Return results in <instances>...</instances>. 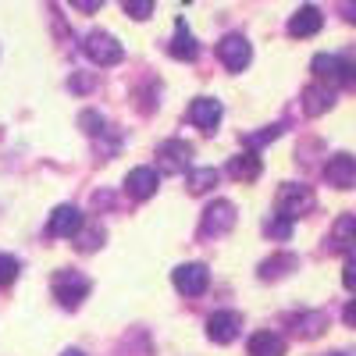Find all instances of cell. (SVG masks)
<instances>
[{"instance_id": "6da1fadb", "label": "cell", "mask_w": 356, "mask_h": 356, "mask_svg": "<svg viewBox=\"0 0 356 356\" xmlns=\"http://www.w3.org/2000/svg\"><path fill=\"white\" fill-rule=\"evenodd\" d=\"M317 82L324 86H356V61L353 57H339V54H317L310 61Z\"/></svg>"}, {"instance_id": "7a4b0ae2", "label": "cell", "mask_w": 356, "mask_h": 356, "mask_svg": "<svg viewBox=\"0 0 356 356\" xmlns=\"http://www.w3.org/2000/svg\"><path fill=\"white\" fill-rule=\"evenodd\" d=\"M82 50L89 54V61L100 65V68H111V65H118V61H125V47L118 43L111 33H100V29H93V33L86 36Z\"/></svg>"}, {"instance_id": "3957f363", "label": "cell", "mask_w": 356, "mask_h": 356, "mask_svg": "<svg viewBox=\"0 0 356 356\" xmlns=\"http://www.w3.org/2000/svg\"><path fill=\"white\" fill-rule=\"evenodd\" d=\"M275 207H278V214H282V218L296 221V218H303L307 211H314V193H310V186H296V182H289V186L278 189Z\"/></svg>"}, {"instance_id": "277c9868", "label": "cell", "mask_w": 356, "mask_h": 356, "mask_svg": "<svg viewBox=\"0 0 356 356\" xmlns=\"http://www.w3.org/2000/svg\"><path fill=\"white\" fill-rule=\"evenodd\" d=\"M235 203H228V200H214L211 207L203 211V225H200V235L203 239H218V235H225V232H232L235 228Z\"/></svg>"}, {"instance_id": "5b68a950", "label": "cell", "mask_w": 356, "mask_h": 356, "mask_svg": "<svg viewBox=\"0 0 356 356\" xmlns=\"http://www.w3.org/2000/svg\"><path fill=\"white\" fill-rule=\"evenodd\" d=\"M89 292V278L79 271H57L54 275V300L61 307H79Z\"/></svg>"}, {"instance_id": "8992f818", "label": "cell", "mask_w": 356, "mask_h": 356, "mask_svg": "<svg viewBox=\"0 0 356 356\" xmlns=\"http://www.w3.org/2000/svg\"><path fill=\"white\" fill-rule=\"evenodd\" d=\"M218 57H221V65H225L228 72H243V68L253 61V47H250L246 36L228 33V36L218 43Z\"/></svg>"}, {"instance_id": "52a82bcc", "label": "cell", "mask_w": 356, "mask_h": 356, "mask_svg": "<svg viewBox=\"0 0 356 356\" xmlns=\"http://www.w3.org/2000/svg\"><path fill=\"white\" fill-rule=\"evenodd\" d=\"M171 282L182 296H203L207 285H211V271H207V264H182V267H175Z\"/></svg>"}, {"instance_id": "ba28073f", "label": "cell", "mask_w": 356, "mask_h": 356, "mask_svg": "<svg viewBox=\"0 0 356 356\" xmlns=\"http://www.w3.org/2000/svg\"><path fill=\"white\" fill-rule=\"evenodd\" d=\"M47 232L54 235V239H75V235L82 232V211L72 207V203L57 207V211L50 214V221H47Z\"/></svg>"}, {"instance_id": "9c48e42d", "label": "cell", "mask_w": 356, "mask_h": 356, "mask_svg": "<svg viewBox=\"0 0 356 356\" xmlns=\"http://www.w3.org/2000/svg\"><path fill=\"white\" fill-rule=\"evenodd\" d=\"M221 100H214V97H196L193 104H189V122L200 129V132H214L218 125H221Z\"/></svg>"}, {"instance_id": "30bf717a", "label": "cell", "mask_w": 356, "mask_h": 356, "mask_svg": "<svg viewBox=\"0 0 356 356\" xmlns=\"http://www.w3.org/2000/svg\"><path fill=\"white\" fill-rule=\"evenodd\" d=\"M189 157H193V146L186 139H168L157 146V161L168 175H178V171H186L189 168Z\"/></svg>"}, {"instance_id": "8fae6325", "label": "cell", "mask_w": 356, "mask_h": 356, "mask_svg": "<svg viewBox=\"0 0 356 356\" xmlns=\"http://www.w3.org/2000/svg\"><path fill=\"white\" fill-rule=\"evenodd\" d=\"M239 332H243V317L235 310H218V314H211V321H207V335H211L214 342H221V346L235 342Z\"/></svg>"}, {"instance_id": "7c38bea8", "label": "cell", "mask_w": 356, "mask_h": 356, "mask_svg": "<svg viewBox=\"0 0 356 356\" xmlns=\"http://www.w3.org/2000/svg\"><path fill=\"white\" fill-rule=\"evenodd\" d=\"M157 186H161V175L154 168H132L125 175V193L132 200H150L157 193Z\"/></svg>"}, {"instance_id": "4fadbf2b", "label": "cell", "mask_w": 356, "mask_h": 356, "mask_svg": "<svg viewBox=\"0 0 356 356\" xmlns=\"http://www.w3.org/2000/svg\"><path fill=\"white\" fill-rule=\"evenodd\" d=\"M324 178L335 186V189H353L356 186V157L353 154H335L324 168Z\"/></svg>"}, {"instance_id": "5bb4252c", "label": "cell", "mask_w": 356, "mask_h": 356, "mask_svg": "<svg viewBox=\"0 0 356 356\" xmlns=\"http://www.w3.org/2000/svg\"><path fill=\"white\" fill-rule=\"evenodd\" d=\"M321 25H324V15H321L314 4H303L300 11L289 18V36H296V40L317 36V33H321Z\"/></svg>"}, {"instance_id": "9a60e30c", "label": "cell", "mask_w": 356, "mask_h": 356, "mask_svg": "<svg viewBox=\"0 0 356 356\" xmlns=\"http://www.w3.org/2000/svg\"><path fill=\"white\" fill-rule=\"evenodd\" d=\"M335 104V93H332V86H324V82H314V86H307L303 89V111L310 114V118H317V114H324Z\"/></svg>"}, {"instance_id": "2e32d148", "label": "cell", "mask_w": 356, "mask_h": 356, "mask_svg": "<svg viewBox=\"0 0 356 356\" xmlns=\"http://www.w3.org/2000/svg\"><path fill=\"white\" fill-rule=\"evenodd\" d=\"M260 171H264V164H260V157H257L253 150H246V154H239V157L228 161V175L235 178V182H257Z\"/></svg>"}, {"instance_id": "e0dca14e", "label": "cell", "mask_w": 356, "mask_h": 356, "mask_svg": "<svg viewBox=\"0 0 356 356\" xmlns=\"http://www.w3.org/2000/svg\"><path fill=\"white\" fill-rule=\"evenodd\" d=\"M168 54L175 57V61H193V57L200 54V43H196V36L186 29V22H178V25H175V40H171Z\"/></svg>"}, {"instance_id": "ac0fdd59", "label": "cell", "mask_w": 356, "mask_h": 356, "mask_svg": "<svg viewBox=\"0 0 356 356\" xmlns=\"http://www.w3.org/2000/svg\"><path fill=\"white\" fill-rule=\"evenodd\" d=\"M250 356H285V339L278 332H257L250 339Z\"/></svg>"}, {"instance_id": "d6986e66", "label": "cell", "mask_w": 356, "mask_h": 356, "mask_svg": "<svg viewBox=\"0 0 356 356\" xmlns=\"http://www.w3.org/2000/svg\"><path fill=\"white\" fill-rule=\"evenodd\" d=\"M332 246L335 250H353L356 246V214H342L332 228Z\"/></svg>"}, {"instance_id": "ffe728a7", "label": "cell", "mask_w": 356, "mask_h": 356, "mask_svg": "<svg viewBox=\"0 0 356 356\" xmlns=\"http://www.w3.org/2000/svg\"><path fill=\"white\" fill-rule=\"evenodd\" d=\"M296 324V335H303V339H317L324 328H328V314H300V317H292Z\"/></svg>"}, {"instance_id": "44dd1931", "label": "cell", "mask_w": 356, "mask_h": 356, "mask_svg": "<svg viewBox=\"0 0 356 356\" xmlns=\"http://www.w3.org/2000/svg\"><path fill=\"white\" fill-rule=\"evenodd\" d=\"M300 264L292 253H282V257H271V260H264L260 264V278H282V275H289L292 267Z\"/></svg>"}, {"instance_id": "7402d4cb", "label": "cell", "mask_w": 356, "mask_h": 356, "mask_svg": "<svg viewBox=\"0 0 356 356\" xmlns=\"http://www.w3.org/2000/svg\"><path fill=\"white\" fill-rule=\"evenodd\" d=\"M218 178H221L218 168H200V171L189 175V189H193V193H207V189L218 186Z\"/></svg>"}, {"instance_id": "603a6c76", "label": "cell", "mask_w": 356, "mask_h": 356, "mask_svg": "<svg viewBox=\"0 0 356 356\" xmlns=\"http://www.w3.org/2000/svg\"><path fill=\"white\" fill-rule=\"evenodd\" d=\"M264 232L271 235V239H278V243H289L292 239V221L282 218V214H271V218L264 221Z\"/></svg>"}, {"instance_id": "cb8c5ba5", "label": "cell", "mask_w": 356, "mask_h": 356, "mask_svg": "<svg viewBox=\"0 0 356 356\" xmlns=\"http://www.w3.org/2000/svg\"><path fill=\"white\" fill-rule=\"evenodd\" d=\"M18 271H22V264H18V260H15L11 253H0V289H8V285H15Z\"/></svg>"}, {"instance_id": "d4e9b609", "label": "cell", "mask_w": 356, "mask_h": 356, "mask_svg": "<svg viewBox=\"0 0 356 356\" xmlns=\"http://www.w3.org/2000/svg\"><path fill=\"white\" fill-rule=\"evenodd\" d=\"M79 125H82L89 136H104V132H107V129H104V125H107L104 114H97V111H82V114H79Z\"/></svg>"}, {"instance_id": "484cf974", "label": "cell", "mask_w": 356, "mask_h": 356, "mask_svg": "<svg viewBox=\"0 0 356 356\" xmlns=\"http://www.w3.org/2000/svg\"><path fill=\"white\" fill-rule=\"evenodd\" d=\"M122 8H125L136 22H143V18L154 15V0H122Z\"/></svg>"}, {"instance_id": "4316f807", "label": "cell", "mask_w": 356, "mask_h": 356, "mask_svg": "<svg viewBox=\"0 0 356 356\" xmlns=\"http://www.w3.org/2000/svg\"><path fill=\"white\" fill-rule=\"evenodd\" d=\"M282 136V125H267L264 132H250L246 136V146H264V143H275Z\"/></svg>"}, {"instance_id": "83f0119b", "label": "cell", "mask_w": 356, "mask_h": 356, "mask_svg": "<svg viewBox=\"0 0 356 356\" xmlns=\"http://www.w3.org/2000/svg\"><path fill=\"white\" fill-rule=\"evenodd\" d=\"M100 243H104V228H93V232L79 235V250H82V253H93Z\"/></svg>"}, {"instance_id": "f1b7e54d", "label": "cell", "mask_w": 356, "mask_h": 356, "mask_svg": "<svg viewBox=\"0 0 356 356\" xmlns=\"http://www.w3.org/2000/svg\"><path fill=\"white\" fill-rule=\"evenodd\" d=\"M342 285H346L349 292H356V257H353V260H346V271H342Z\"/></svg>"}, {"instance_id": "f546056e", "label": "cell", "mask_w": 356, "mask_h": 356, "mask_svg": "<svg viewBox=\"0 0 356 356\" xmlns=\"http://www.w3.org/2000/svg\"><path fill=\"white\" fill-rule=\"evenodd\" d=\"M68 4H72L75 11H86V15H89V11H100L104 0H68Z\"/></svg>"}, {"instance_id": "4dcf8cb0", "label": "cell", "mask_w": 356, "mask_h": 356, "mask_svg": "<svg viewBox=\"0 0 356 356\" xmlns=\"http://www.w3.org/2000/svg\"><path fill=\"white\" fill-rule=\"evenodd\" d=\"M342 317H346V324H349V328H356V300H349V307L342 310Z\"/></svg>"}, {"instance_id": "1f68e13d", "label": "cell", "mask_w": 356, "mask_h": 356, "mask_svg": "<svg viewBox=\"0 0 356 356\" xmlns=\"http://www.w3.org/2000/svg\"><path fill=\"white\" fill-rule=\"evenodd\" d=\"M342 11H346V18L356 25V0H342Z\"/></svg>"}, {"instance_id": "d6a6232c", "label": "cell", "mask_w": 356, "mask_h": 356, "mask_svg": "<svg viewBox=\"0 0 356 356\" xmlns=\"http://www.w3.org/2000/svg\"><path fill=\"white\" fill-rule=\"evenodd\" d=\"M61 356H86V353H82V349H65Z\"/></svg>"}, {"instance_id": "836d02e7", "label": "cell", "mask_w": 356, "mask_h": 356, "mask_svg": "<svg viewBox=\"0 0 356 356\" xmlns=\"http://www.w3.org/2000/svg\"><path fill=\"white\" fill-rule=\"evenodd\" d=\"M335 356H339V353H335Z\"/></svg>"}]
</instances>
